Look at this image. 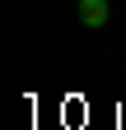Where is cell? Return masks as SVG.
I'll return each instance as SVG.
<instances>
[{
    "label": "cell",
    "instance_id": "cell-1",
    "mask_svg": "<svg viewBox=\"0 0 126 130\" xmlns=\"http://www.w3.org/2000/svg\"><path fill=\"white\" fill-rule=\"evenodd\" d=\"M107 14H112L107 0H80V23H84V28H103Z\"/></svg>",
    "mask_w": 126,
    "mask_h": 130
}]
</instances>
